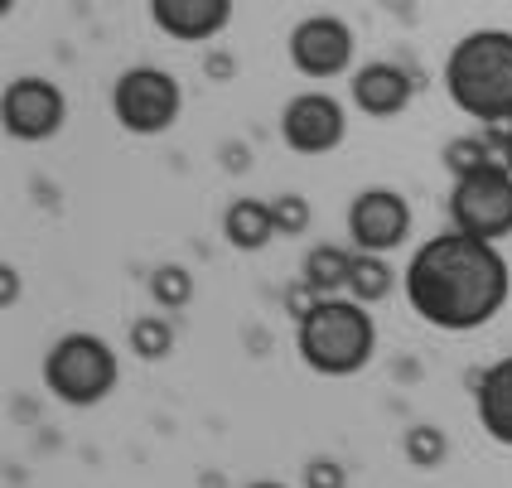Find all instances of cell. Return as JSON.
Here are the masks:
<instances>
[{
    "label": "cell",
    "mask_w": 512,
    "mask_h": 488,
    "mask_svg": "<svg viewBox=\"0 0 512 488\" xmlns=\"http://www.w3.org/2000/svg\"><path fill=\"white\" fill-rule=\"evenodd\" d=\"M150 20L179 44H208L232 25V0H150Z\"/></svg>",
    "instance_id": "11"
},
{
    "label": "cell",
    "mask_w": 512,
    "mask_h": 488,
    "mask_svg": "<svg viewBox=\"0 0 512 488\" xmlns=\"http://www.w3.org/2000/svg\"><path fill=\"white\" fill-rule=\"evenodd\" d=\"M445 92L464 116L512 126V29H474L445 58Z\"/></svg>",
    "instance_id": "2"
},
{
    "label": "cell",
    "mask_w": 512,
    "mask_h": 488,
    "mask_svg": "<svg viewBox=\"0 0 512 488\" xmlns=\"http://www.w3.org/2000/svg\"><path fill=\"white\" fill-rule=\"evenodd\" d=\"M348 136V112H343L339 97L329 92H300L290 97L281 112V141L295 155H329L339 150Z\"/></svg>",
    "instance_id": "8"
},
{
    "label": "cell",
    "mask_w": 512,
    "mask_h": 488,
    "mask_svg": "<svg viewBox=\"0 0 512 488\" xmlns=\"http://www.w3.org/2000/svg\"><path fill=\"white\" fill-rule=\"evenodd\" d=\"M503 165L512 170V126H508V136H503Z\"/></svg>",
    "instance_id": "24"
},
{
    "label": "cell",
    "mask_w": 512,
    "mask_h": 488,
    "mask_svg": "<svg viewBox=\"0 0 512 488\" xmlns=\"http://www.w3.org/2000/svg\"><path fill=\"white\" fill-rule=\"evenodd\" d=\"M392 266L387 257H377V252H353V276H348V295L353 300H363V305H377V300H387L392 295Z\"/></svg>",
    "instance_id": "16"
},
{
    "label": "cell",
    "mask_w": 512,
    "mask_h": 488,
    "mask_svg": "<svg viewBox=\"0 0 512 488\" xmlns=\"http://www.w3.org/2000/svg\"><path fill=\"white\" fill-rule=\"evenodd\" d=\"M247 488H285V484H276V479H256V484H247Z\"/></svg>",
    "instance_id": "25"
},
{
    "label": "cell",
    "mask_w": 512,
    "mask_h": 488,
    "mask_svg": "<svg viewBox=\"0 0 512 488\" xmlns=\"http://www.w3.org/2000/svg\"><path fill=\"white\" fill-rule=\"evenodd\" d=\"M271 213H276V232L281 237H300V232L310 228V203L300 199V194H281V199L271 203Z\"/></svg>",
    "instance_id": "21"
},
{
    "label": "cell",
    "mask_w": 512,
    "mask_h": 488,
    "mask_svg": "<svg viewBox=\"0 0 512 488\" xmlns=\"http://www.w3.org/2000/svg\"><path fill=\"white\" fill-rule=\"evenodd\" d=\"M300 363L319 377H353L363 373L377 353V324L368 305L353 295H319L295 324Z\"/></svg>",
    "instance_id": "3"
},
{
    "label": "cell",
    "mask_w": 512,
    "mask_h": 488,
    "mask_svg": "<svg viewBox=\"0 0 512 488\" xmlns=\"http://www.w3.org/2000/svg\"><path fill=\"white\" fill-rule=\"evenodd\" d=\"M112 112L121 131L131 136H165L179 112H184V92L165 68H126L112 87Z\"/></svg>",
    "instance_id": "6"
},
{
    "label": "cell",
    "mask_w": 512,
    "mask_h": 488,
    "mask_svg": "<svg viewBox=\"0 0 512 488\" xmlns=\"http://www.w3.org/2000/svg\"><path fill=\"white\" fill-rule=\"evenodd\" d=\"M416 319H426L440 334H474L493 315H503L512 295V271L498 242L469 232H440L416 247V257L401 276Z\"/></svg>",
    "instance_id": "1"
},
{
    "label": "cell",
    "mask_w": 512,
    "mask_h": 488,
    "mask_svg": "<svg viewBox=\"0 0 512 488\" xmlns=\"http://www.w3.org/2000/svg\"><path fill=\"white\" fill-rule=\"evenodd\" d=\"M150 295H155L160 310H184V305L194 300V276H189L184 266H160V271L150 276Z\"/></svg>",
    "instance_id": "19"
},
{
    "label": "cell",
    "mask_w": 512,
    "mask_h": 488,
    "mask_svg": "<svg viewBox=\"0 0 512 488\" xmlns=\"http://www.w3.org/2000/svg\"><path fill=\"white\" fill-rule=\"evenodd\" d=\"M450 223L469 237H512V170L503 160H488L484 170H469L450 189Z\"/></svg>",
    "instance_id": "5"
},
{
    "label": "cell",
    "mask_w": 512,
    "mask_h": 488,
    "mask_svg": "<svg viewBox=\"0 0 512 488\" xmlns=\"http://www.w3.org/2000/svg\"><path fill=\"white\" fill-rule=\"evenodd\" d=\"M450 455V440L440 426H411L406 431V464L411 469H440Z\"/></svg>",
    "instance_id": "18"
},
{
    "label": "cell",
    "mask_w": 512,
    "mask_h": 488,
    "mask_svg": "<svg viewBox=\"0 0 512 488\" xmlns=\"http://www.w3.org/2000/svg\"><path fill=\"white\" fill-rule=\"evenodd\" d=\"M223 237H228L237 252H261L271 237H281V232H276L271 203L266 199H237L228 213H223Z\"/></svg>",
    "instance_id": "14"
},
{
    "label": "cell",
    "mask_w": 512,
    "mask_h": 488,
    "mask_svg": "<svg viewBox=\"0 0 512 488\" xmlns=\"http://www.w3.org/2000/svg\"><path fill=\"white\" fill-rule=\"evenodd\" d=\"M488 160H503V155H493V150H488L484 141H469V136H464V141H450L445 145V165H450V174H469V170H484Z\"/></svg>",
    "instance_id": "20"
},
{
    "label": "cell",
    "mask_w": 512,
    "mask_h": 488,
    "mask_svg": "<svg viewBox=\"0 0 512 488\" xmlns=\"http://www.w3.org/2000/svg\"><path fill=\"white\" fill-rule=\"evenodd\" d=\"M121 377L116 348L102 334H63L49 353H44V387L54 392L63 406H97Z\"/></svg>",
    "instance_id": "4"
},
{
    "label": "cell",
    "mask_w": 512,
    "mask_h": 488,
    "mask_svg": "<svg viewBox=\"0 0 512 488\" xmlns=\"http://www.w3.org/2000/svg\"><path fill=\"white\" fill-rule=\"evenodd\" d=\"M348 276H353V252L343 247H314L305 257V286L314 295H339L348 290Z\"/></svg>",
    "instance_id": "15"
},
{
    "label": "cell",
    "mask_w": 512,
    "mask_h": 488,
    "mask_svg": "<svg viewBox=\"0 0 512 488\" xmlns=\"http://www.w3.org/2000/svg\"><path fill=\"white\" fill-rule=\"evenodd\" d=\"M290 63L300 78L310 83H329L353 68V29L339 15H310L290 34Z\"/></svg>",
    "instance_id": "7"
},
{
    "label": "cell",
    "mask_w": 512,
    "mask_h": 488,
    "mask_svg": "<svg viewBox=\"0 0 512 488\" xmlns=\"http://www.w3.org/2000/svg\"><path fill=\"white\" fill-rule=\"evenodd\" d=\"M15 290H20V281H15V271H5V281H0V295H5V300H15Z\"/></svg>",
    "instance_id": "23"
},
{
    "label": "cell",
    "mask_w": 512,
    "mask_h": 488,
    "mask_svg": "<svg viewBox=\"0 0 512 488\" xmlns=\"http://www.w3.org/2000/svg\"><path fill=\"white\" fill-rule=\"evenodd\" d=\"M305 488H348V469L339 460H310Z\"/></svg>",
    "instance_id": "22"
},
{
    "label": "cell",
    "mask_w": 512,
    "mask_h": 488,
    "mask_svg": "<svg viewBox=\"0 0 512 488\" xmlns=\"http://www.w3.org/2000/svg\"><path fill=\"white\" fill-rule=\"evenodd\" d=\"M353 107L372 121H387V116H401L411 107V78H406V68L397 63H363L358 73H353Z\"/></svg>",
    "instance_id": "12"
},
{
    "label": "cell",
    "mask_w": 512,
    "mask_h": 488,
    "mask_svg": "<svg viewBox=\"0 0 512 488\" xmlns=\"http://www.w3.org/2000/svg\"><path fill=\"white\" fill-rule=\"evenodd\" d=\"M348 237L353 252H377V257L397 252L411 237V203L397 189H363L348 208Z\"/></svg>",
    "instance_id": "9"
},
{
    "label": "cell",
    "mask_w": 512,
    "mask_h": 488,
    "mask_svg": "<svg viewBox=\"0 0 512 488\" xmlns=\"http://www.w3.org/2000/svg\"><path fill=\"white\" fill-rule=\"evenodd\" d=\"M174 348V324L165 315H141L131 324V353L145 358V363H160V358H170Z\"/></svg>",
    "instance_id": "17"
},
{
    "label": "cell",
    "mask_w": 512,
    "mask_h": 488,
    "mask_svg": "<svg viewBox=\"0 0 512 488\" xmlns=\"http://www.w3.org/2000/svg\"><path fill=\"white\" fill-rule=\"evenodd\" d=\"M474 406H479V426L488 431V440L512 450V353L484 368V377L474 382Z\"/></svg>",
    "instance_id": "13"
},
{
    "label": "cell",
    "mask_w": 512,
    "mask_h": 488,
    "mask_svg": "<svg viewBox=\"0 0 512 488\" xmlns=\"http://www.w3.org/2000/svg\"><path fill=\"white\" fill-rule=\"evenodd\" d=\"M63 121H68V102L49 78H15L5 87V131L15 141H49L63 131Z\"/></svg>",
    "instance_id": "10"
},
{
    "label": "cell",
    "mask_w": 512,
    "mask_h": 488,
    "mask_svg": "<svg viewBox=\"0 0 512 488\" xmlns=\"http://www.w3.org/2000/svg\"><path fill=\"white\" fill-rule=\"evenodd\" d=\"M15 10V0H0V15H10Z\"/></svg>",
    "instance_id": "26"
}]
</instances>
